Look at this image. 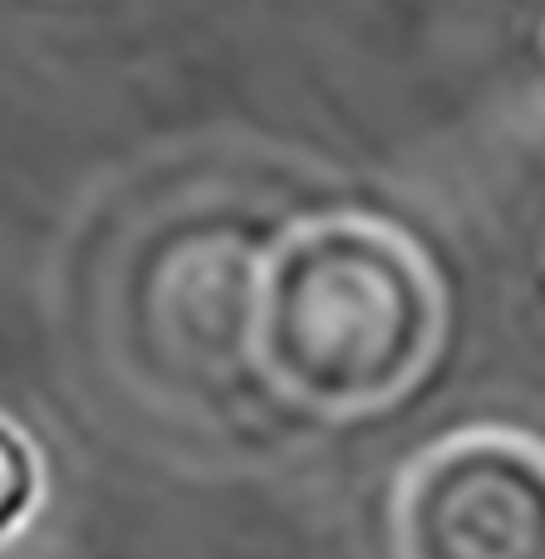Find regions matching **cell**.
Returning <instances> with one entry per match:
<instances>
[{
    "label": "cell",
    "instance_id": "obj_3",
    "mask_svg": "<svg viewBox=\"0 0 545 559\" xmlns=\"http://www.w3.org/2000/svg\"><path fill=\"white\" fill-rule=\"evenodd\" d=\"M39 486H45V466H39L35 442H29L25 427H15L0 413V540L29 521Z\"/></svg>",
    "mask_w": 545,
    "mask_h": 559
},
{
    "label": "cell",
    "instance_id": "obj_1",
    "mask_svg": "<svg viewBox=\"0 0 545 559\" xmlns=\"http://www.w3.org/2000/svg\"><path fill=\"white\" fill-rule=\"evenodd\" d=\"M448 334L438 265L403 226L324 212L275 236L256 271L251 354L261 378L320 417L393 407L428 378Z\"/></svg>",
    "mask_w": 545,
    "mask_h": 559
},
{
    "label": "cell",
    "instance_id": "obj_2",
    "mask_svg": "<svg viewBox=\"0 0 545 559\" xmlns=\"http://www.w3.org/2000/svg\"><path fill=\"white\" fill-rule=\"evenodd\" d=\"M399 559H545V437L458 427L413 452L393 486Z\"/></svg>",
    "mask_w": 545,
    "mask_h": 559
}]
</instances>
